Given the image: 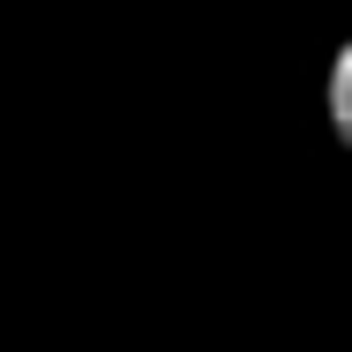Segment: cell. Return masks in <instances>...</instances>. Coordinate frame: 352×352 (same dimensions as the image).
I'll return each instance as SVG.
<instances>
[{"instance_id": "1", "label": "cell", "mask_w": 352, "mask_h": 352, "mask_svg": "<svg viewBox=\"0 0 352 352\" xmlns=\"http://www.w3.org/2000/svg\"><path fill=\"white\" fill-rule=\"evenodd\" d=\"M330 128L338 142H352V45H338V60H330Z\"/></svg>"}]
</instances>
